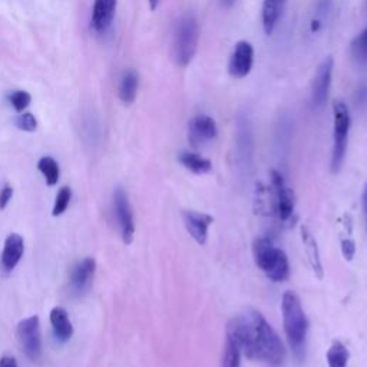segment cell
Here are the masks:
<instances>
[{"label":"cell","mask_w":367,"mask_h":367,"mask_svg":"<svg viewBox=\"0 0 367 367\" xmlns=\"http://www.w3.org/2000/svg\"><path fill=\"white\" fill-rule=\"evenodd\" d=\"M227 334L250 360L270 366H281L285 360V348L277 331L257 310L247 309L243 314L233 317L227 326Z\"/></svg>","instance_id":"obj_1"},{"label":"cell","mask_w":367,"mask_h":367,"mask_svg":"<svg viewBox=\"0 0 367 367\" xmlns=\"http://www.w3.org/2000/svg\"><path fill=\"white\" fill-rule=\"evenodd\" d=\"M283 323L287 342L297 362H303L306 357L309 320L303 310L301 301L294 292H285L281 301Z\"/></svg>","instance_id":"obj_2"},{"label":"cell","mask_w":367,"mask_h":367,"mask_svg":"<svg viewBox=\"0 0 367 367\" xmlns=\"http://www.w3.org/2000/svg\"><path fill=\"white\" fill-rule=\"evenodd\" d=\"M252 255L255 264L270 280L283 283L290 277L289 259L270 238H257L252 244Z\"/></svg>","instance_id":"obj_3"},{"label":"cell","mask_w":367,"mask_h":367,"mask_svg":"<svg viewBox=\"0 0 367 367\" xmlns=\"http://www.w3.org/2000/svg\"><path fill=\"white\" fill-rule=\"evenodd\" d=\"M200 42V25L194 13L182 14L177 22L172 39V56L180 68L193 62Z\"/></svg>","instance_id":"obj_4"},{"label":"cell","mask_w":367,"mask_h":367,"mask_svg":"<svg viewBox=\"0 0 367 367\" xmlns=\"http://www.w3.org/2000/svg\"><path fill=\"white\" fill-rule=\"evenodd\" d=\"M333 115H334V131H333V154H331V171L338 174L346 159L347 143H348V131L352 125L348 108L343 101H334L333 104Z\"/></svg>","instance_id":"obj_5"},{"label":"cell","mask_w":367,"mask_h":367,"mask_svg":"<svg viewBox=\"0 0 367 367\" xmlns=\"http://www.w3.org/2000/svg\"><path fill=\"white\" fill-rule=\"evenodd\" d=\"M271 188H273V209L281 222H289L294 215V194L287 185L281 172L273 169L270 174Z\"/></svg>","instance_id":"obj_6"},{"label":"cell","mask_w":367,"mask_h":367,"mask_svg":"<svg viewBox=\"0 0 367 367\" xmlns=\"http://www.w3.org/2000/svg\"><path fill=\"white\" fill-rule=\"evenodd\" d=\"M18 339L26 357L32 362H39L42 357V334L38 316H30L19 323Z\"/></svg>","instance_id":"obj_7"},{"label":"cell","mask_w":367,"mask_h":367,"mask_svg":"<svg viewBox=\"0 0 367 367\" xmlns=\"http://www.w3.org/2000/svg\"><path fill=\"white\" fill-rule=\"evenodd\" d=\"M114 210L119 224L122 240L125 244H131L135 234L134 213L130 198H128L126 191L122 187H118L114 193Z\"/></svg>","instance_id":"obj_8"},{"label":"cell","mask_w":367,"mask_h":367,"mask_svg":"<svg viewBox=\"0 0 367 367\" xmlns=\"http://www.w3.org/2000/svg\"><path fill=\"white\" fill-rule=\"evenodd\" d=\"M333 68L334 60L331 56H327L316 71L311 85V102L316 108H322L327 102L331 86Z\"/></svg>","instance_id":"obj_9"},{"label":"cell","mask_w":367,"mask_h":367,"mask_svg":"<svg viewBox=\"0 0 367 367\" xmlns=\"http://www.w3.org/2000/svg\"><path fill=\"white\" fill-rule=\"evenodd\" d=\"M254 63V47L247 40L237 42L234 51L230 56L228 72L235 79L246 78L252 68Z\"/></svg>","instance_id":"obj_10"},{"label":"cell","mask_w":367,"mask_h":367,"mask_svg":"<svg viewBox=\"0 0 367 367\" xmlns=\"http://www.w3.org/2000/svg\"><path fill=\"white\" fill-rule=\"evenodd\" d=\"M217 135V123L209 115H197L188 123V139L194 148H198L206 142L214 141Z\"/></svg>","instance_id":"obj_11"},{"label":"cell","mask_w":367,"mask_h":367,"mask_svg":"<svg viewBox=\"0 0 367 367\" xmlns=\"http://www.w3.org/2000/svg\"><path fill=\"white\" fill-rule=\"evenodd\" d=\"M184 226L188 234L194 238V241L200 246H205L209 240V230L214 222V218L210 214L188 210L182 213Z\"/></svg>","instance_id":"obj_12"},{"label":"cell","mask_w":367,"mask_h":367,"mask_svg":"<svg viewBox=\"0 0 367 367\" xmlns=\"http://www.w3.org/2000/svg\"><path fill=\"white\" fill-rule=\"evenodd\" d=\"M118 0H95L91 16V26L98 35H104L113 26Z\"/></svg>","instance_id":"obj_13"},{"label":"cell","mask_w":367,"mask_h":367,"mask_svg":"<svg viewBox=\"0 0 367 367\" xmlns=\"http://www.w3.org/2000/svg\"><path fill=\"white\" fill-rule=\"evenodd\" d=\"M95 270H97V263L93 259L86 257L82 261L75 264V267L71 271V290L76 296L85 294L89 289L93 280Z\"/></svg>","instance_id":"obj_14"},{"label":"cell","mask_w":367,"mask_h":367,"mask_svg":"<svg viewBox=\"0 0 367 367\" xmlns=\"http://www.w3.org/2000/svg\"><path fill=\"white\" fill-rule=\"evenodd\" d=\"M25 252V241L23 237L19 234H10L6 241L5 247L2 251V257H0V261H2V268L6 271V273H10V271L14 270V267L19 264L21 259L23 257Z\"/></svg>","instance_id":"obj_15"},{"label":"cell","mask_w":367,"mask_h":367,"mask_svg":"<svg viewBox=\"0 0 367 367\" xmlns=\"http://www.w3.org/2000/svg\"><path fill=\"white\" fill-rule=\"evenodd\" d=\"M237 152L240 163L248 167L252 155V135L250 122L244 117H240L237 121Z\"/></svg>","instance_id":"obj_16"},{"label":"cell","mask_w":367,"mask_h":367,"mask_svg":"<svg viewBox=\"0 0 367 367\" xmlns=\"http://www.w3.org/2000/svg\"><path fill=\"white\" fill-rule=\"evenodd\" d=\"M51 324L54 336L59 343H67L73 334V326L69 320V314L63 307H55L51 311Z\"/></svg>","instance_id":"obj_17"},{"label":"cell","mask_w":367,"mask_h":367,"mask_svg":"<svg viewBox=\"0 0 367 367\" xmlns=\"http://www.w3.org/2000/svg\"><path fill=\"white\" fill-rule=\"evenodd\" d=\"M301 241H303V247H305L306 255L309 259V264L311 270L314 271V274L318 279H323V264L320 259V251H318V246H317L314 235L305 226L301 227Z\"/></svg>","instance_id":"obj_18"},{"label":"cell","mask_w":367,"mask_h":367,"mask_svg":"<svg viewBox=\"0 0 367 367\" xmlns=\"http://www.w3.org/2000/svg\"><path fill=\"white\" fill-rule=\"evenodd\" d=\"M287 0H264L263 2V27L267 35L274 32L283 16Z\"/></svg>","instance_id":"obj_19"},{"label":"cell","mask_w":367,"mask_h":367,"mask_svg":"<svg viewBox=\"0 0 367 367\" xmlns=\"http://www.w3.org/2000/svg\"><path fill=\"white\" fill-rule=\"evenodd\" d=\"M139 88V76L137 71L128 69L123 72L121 81H119V88H118V95L119 99L125 105H131L137 99V93Z\"/></svg>","instance_id":"obj_20"},{"label":"cell","mask_w":367,"mask_h":367,"mask_svg":"<svg viewBox=\"0 0 367 367\" xmlns=\"http://www.w3.org/2000/svg\"><path fill=\"white\" fill-rule=\"evenodd\" d=\"M178 161L180 164L187 168L188 171L194 172L197 175L202 174H209L213 169V164L210 159H206L196 152H189V151H182L178 155Z\"/></svg>","instance_id":"obj_21"},{"label":"cell","mask_w":367,"mask_h":367,"mask_svg":"<svg viewBox=\"0 0 367 367\" xmlns=\"http://www.w3.org/2000/svg\"><path fill=\"white\" fill-rule=\"evenodd\" d=\"M241 348L237 344V342L227 334L224 353H222L221 367H241Z\"/></svg>","instance_id":"obj_22"},{"label":"cell","mask_w":367,"mask_h":367,"mask_svg":"<svg viewBox=\"0 0 367 367\" xmlns=\"http://www.w3.org/2000/svg\"><path fill=\"white\" fill-rule=\"evenodd\" d=\"M38 168L43 174L47 185L54 187L58 184L59 177H60V169H59V164L52 156H42L38 163Z\"/></svg>","instance_id":"obj_23"},{"label":"cell","mask_w":367,"mask_h":367,"mask_svg":"<svg viewBox=\"0 0 367 367\" xmlns=\"http://www.w3.org/2000/svg\"><path fill=\"white\" fill-rule=\"evenodd\" d=\"M348 356L350 355L347 347L340 342H334L327 350L326 359L329 367H347Z\"/></svg>","instance_id":"obj_24"},{"label":"cell","mask_w":367,"mask_h":367,"mask_svg":"<svg viewBox=\"0 0 367 367\" xmlns=\"http://www.w3.org/2000/svg\"><path fill=\"white\" fill-rule=\"evenodd\" d=\"M350 54L360 65H367V27L353 39L352 45H350Z\"/></svg>","instance_id":"obj_25"},{"label":"cell","mask_w":367,"mask_h":367,"mask_svg":"<svg viewBox=\"0 0 367 367\" xmlns=\"http://www.w3.org/2000/svg\"><path fill=\"white\" fill-rule=\"evenodd\" d=\"M316 13H314V19L311 21V32H318L327 18V14L331 10V0H317V6H316Z\"/></svg>","instance_id":"obj_26"},{"label":"cell","mask_w":367,"mask_h":367,"mask_svg":"<svg viewBox=\"0 0 367 367\" xmlns=\"http://www.w3.org/2000/svg\"><path fill=\"white\" fill-rule=\"evenodd\" d=\"M71 200H72V189L69 187H62L59 189L58 196H56V200H55V204H54V210H52V215L54 217H60L63 213L68 210Z\"/></svg>","instance_id":"obj_27"},{"label":"cell","mask_w":367,"mask_h":367,"mask_svg":"<svg viewBox=\"0 0 367 367\" xmlns=\"http://www.w3.org/2000/svg\"><path fill=\"white\" fill-rule=\"evenodd\" d=\"M8 101L13 106L16 113L22 114L23 110L29 106L32 97H30V93L26 91H13L8 95Z\"/></svg>","instance_id":"obj_28"},{"label":"cell","mask_w":367,"mask_h":367,"mask_svg":"<svg viewBox=\"0 0 367 367\" xmlns=\"http://www.w3.org/2000/svg\"><path fill=\"white\" fill-rule=\"evenodd\" d=\"M14 125L18 130L25 132H35L38 130V119L34 114L22 113L18 118L14 119Z\"/></svg>","instance_id":"obj_29"},{"label":"cell","mask_w":367,"mask_h":367,"mask_svg":"<svg viewBox=\"0 0 367 367\" xmlns=\"http://www.w3.org/2000/svg\"><path fill=\"white\" fill-rule=\"evenodd\" d=\"M342 254L347 261H352L356 255V243L352 238H343L342 240Z\"/></svg>","instance_id":"obj_30"},{"label":"cell","mask_w":367,"mask_h":367,"mask_svg":"<svg viewBox=\"0 0 367 367\" xmlns=\"http://www.w3.org/2000/svg\"><path fill=\"white\" fill-rule=\"evenodd\" d=\"M13 197V187L10 185H5L2 189H0V210H5L8 204L10 202Z\"/></svg>","instance_id":"obj_31"},{"label":"cell","mask_w":367,"mask_h":367,"mask_svg":"<svg viewBox=\"0 0 367 367\" xmlns=\"http://www.w3.org/2000/svg\"><path fill=\"white\" fill-rule=\"evenodd\" d=\"M0 367H18V362L12 356H3L0 359Z\"/></svg>","instance_id":"obj_32"},{"label":"cell","mask_w":367,"mask_h":367,"mask_svg":"<svg viewBox=\"0 0 367 367\" xmlns=\"http://www.w3.org/2000/svg\"><path fill=\"white\" fill-rule=\"evenodd\" d=\"M356 102L357 104H364L366 102V99H367V86L366 85H363V86H360L359 88V91H357V93H356Z\"/></svg>","instance_id":"obj_33"},{"label":"cell","mask_w":367,"mask_h":367,"mask_svg":"<svg viewBox=\"0 0 367 367\" xmlns=\"http://www.w3.org/2000/svg\"><path fill=\"white\" fill-rule=\"evenodd\" d=\"M362 202H363V210H364V215H366V221H367V184H366V187H364V191H363Z\"/></svg>","instance_id":"obj_34"},{"label":"cell","mask_w":367,"mask_h":367,"mask_svg":"<svg viewBox=\"0 0 367 367\" xmlns=\"http://www.w3.org/2000/svg\"><path fill=\"white\" fill-rule=\"evenodd\" d=\"M235 2L237 0H220V5L224 9H231L235 5Z\"/></svg>","instance_id":"obj_35"},{"label":"cell","mask_w":367,"mask_h":367,"mask_svg":"<svg viewBox=\"0 0 367 367\" xmlns=\"http://www.w3.org/2000/svg\"><path fill=\"white\" fill-rule=\"evenodd\" d=\"M158 5H159V0H150V8H151V10H155L158 8Z\"/></svg>","instance_id":"obj_36"}]
</instances>
